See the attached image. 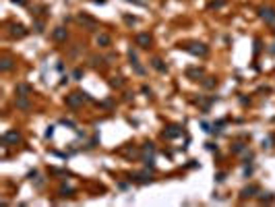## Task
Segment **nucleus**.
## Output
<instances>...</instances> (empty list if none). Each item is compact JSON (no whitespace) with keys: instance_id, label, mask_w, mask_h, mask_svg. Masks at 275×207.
<instances>
[{"instance_id":"1","label":"nucleus","mask_w":275,"mask_h":207,"mask_svg":"<svg viewBox=\"0 0 275 207\" xmlns=\"http://www.w3.org/2000/svg\"><path fill=\"white\" fill-rule=\"evenodd\" d=\"M259 13H261V19L265 21V23H269V25H273V23H275V8H271V6H263Z\"/></svg>"},{"instance_id":"2","label":"nucleus","mask_w":275,"mask_h":207,"mask_svg":"<svg viewBox=\"0 0 275 207\" xmlns=\"http://www.w3.org/2000/svg\"><path fill=\"white\" fill-rule=\"evenodd\" d=\"M79 23H83L85 27H89V29H97V21H93L87 15H79Z\"/></svg>"},{"instance_id":"3","label":"nucleus","mask_w":275,"mask_h":207,"mask_svg":"<svg viewBox=\"0 0 275 207\" xmlns=\"http://www.w3.org/2000/svg\"><path fill=\"white\" fill-rule=\"evenodd\" d=\"M135 41H137V46H141V48H147V46L151 44V35L149 33H139Z\"/></svg>"},{"instance_id":"4","label":"nucleus","mask_w":275,"mask_h":207,"mask_svg":"<svg viewBox=\"0 0 275 207\" xmlns=\"http://www.w3.org/2000/svg\"><path fill=\"white\" fill-rule=\"evenodd\" d=\"M186 50H188V52H193V54H199V56H205L207 54V48L203 46V44H190Z\"/></svg>"},{"instance_id":"5","label":"nucleus","mask_w":275,"mask_h":207,"mask_svg":"<svg viewBox=\"0 0 275 207\" xmlns=\"http://www.w3.org/2000/svg\"><path fill=\"white\" fill-rule=\"evenodd\" d=\"M81 102H83V95H81V93H73V95L66 97V104H69V106H73V108L81 106Z\"/></svg>"},{"instance_id":"6","label":"nucleus","mask_w":275,"mask_h":207,"mask_svg":"<svg viewBox=\"0 0 275 207\" xmlns=\"http://www.w3.org/2000/svg\"><path fill=\"white\" fill-rule=\"evenodd\" d=\"M97 44H99V46H110V37H108L106 33L97 35Z\"/></svg>"},{"instance_id":"7","label":"nucleus","mask_w":275,"mask_h":207,"mask_svg":"<svg viewBox=\"0 0 275 207\" xmlns=\"http://www.w3.org/2000/svg\"><path fill=\"white\" fill-rule=\"evenodd\" d=\"M19 135H17V133H6V135H4V143H8V141H15V143H17V141H19Z\"/></svg>"},{"instance_id":"8","label":"nucleus","mask_w":275,"mask_h":207,"mask_svg":"<svg viewBox=\"0 0 275 207\" xmlns=\"http://www.w3.org/2000/svg\"><path fill=\"white\" fill-rule=\"evenodd\" d=\"M64 37H66V31H64L62 27H58V29L54 31V40H58V41H60V40H64Z\"/></svg>"},{"instance_id":"9","label":"nucleus","mask_w":275,"mask_h":207,"mask_svg":"<svg viewBox=\"0 0 275 207\" xmlns=\"http://www.w3.org/2000/svg\"><path fill=\"white\" fill-rule=\"evenodd\" d=\"M256 191H259L256 186H248V188L242 191V197H252V193H256Z\"/></svg>"},{"instance_id":"10","label":"nucleus","mask_w":275,"mask_h":207,"mask_svg":"<svg viewBox=\"0 0 275 207\" xmlns=\"http://www.w3.org/2000/svg\"><path fill=\"white\" fill-rule=\"evenodd\" d=\"M151 64H153V66H155L157 70H161V73L165 70V64H161V60H159V58H153V60H151Z\"/></svg>"},{"instance_id":"11","label":"nucleus","mask_w":275,"mask_h":207,"mask_svg":"<svg viewBox=\"0 0 275 207\" xmlns=\"http://www.w3.org/2000/svg\"><path fill=\"white\" fill-rule=\"evenodd\" d=\"M10 33H13V35H19V37H21V35H25V29L21 27V25H13V31H10Z\"/></svg>"},{"instance_id":"12","label":"nucleus","mask_w":275,"mask_h":207,"mask_svg":"<svg viewBox=\"0 0 275 207\" xmlns=\"http://www.w3.org/2000/svg\"><path fill=\"white\" fill-rule=\"evenodd\" d=\"M29 91H31L29 85H19V87H17V93H21V95H25V93H29Z\"/></svg>"},{"instance_id":"13","label":"nucleus","mask_w":275,"mask_h":207,"mask_svg":"<svg viewBox=\"0 0 275 207\" xmlns=\"http://www.w3.org/2000/svg\"><path fill=\"white\" fill-rule=\"evenodd\" d=\"M188 77H203V70H197V69H190V70H188Z\"/></svg>"},{"instance_id":"14","label":"nucleus","mask_w":275,"mask_h":207,"mask_svg":"<svg viewBox=\"0 0 275 207\" xmlns=\"http://www.w3.org/2000/svg\"><path fill=\"white\" fill-rule=\"evenodd\" d=\"M10 66H13V64H10V60H8V58H4V60H2V70H10Z\"/></svg>"},{"instance_id":"15","label":"nucleus","mask_w":275,"mask_h":207,"mask_svg":"<svg viewBox=\"0 0 275 207\" xmlns=\"http://www.w3.org/2000/svg\"><path fill=\"white\" fill-rule=\"evenodd\" d=\"M17 106H19V108H29V104L23 102V99H19V102H17Z\"/></svg>"},{"instance_id":"16","label":"nucleus","mask_w":275,"mask_h":207,"mask_svg":"<svg viewBox=\"0 0 275 207\" xmlns=\"http://www.w3.org/2000/svg\"><path fill=\"white\" fill-rule=\"evenodd\" d=\"M13 2H19V4H25V0H13Z\"/></svg>"}]
</instances>
